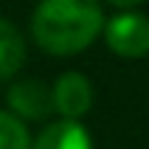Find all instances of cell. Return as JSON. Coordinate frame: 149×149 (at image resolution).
<instances>
[{
  "label": "cell",
  "mask_w": 149,
  "mask_h": 149,
  "mask_svg": "<svg viewBox=\"0 0 149 149\" xmlns=\"http://www.w3.org/2000/svg\"><path fill=\"white\" fill-rule=\"evenodd\" d=\"M99 0H40L31 14V37L51 56H76L104 34Z\"/></svg>",
  "instance_id": "6da1fadb"
},
{
  "label": "cell",
  "mask_w": 149,
  "mask_h": 149,
  "mask_svg": "<svg viewBox=\"0 0 149 149\" xmlns=\"http://www.w3.org/2000/svg\"><path fill=\"white\" fill-rule=\"evenodd\" d=\"M107 48L121 59H143L149 54V17L141 11H118L104 25Z\"/></svg>",
  "instance_id": "7a4b0ae2"
},
{
  "label": "cell",
  "mask_w": 149,
  "mask_h": 149,
  "mask_svg": "<svg viewBox=\"0 0 149 149\" xmlns=\"http://www.w3.org/2000/svg\"><path fill=\"white\" fill-rule=\"evenodd\" d=\"M8 113L20 121H45L54 116V90L37 76H25L8 84L6 90Z\"/></svg>",
  "instance_id": "3957f363"
},
{
  "label": "cell",
  "mask_w": 149,
  "mask_h": 149,
  "mask_svg": "<svg viewBox=\"0 0 149 149\" xmlns=\"http://www.w3.org/2000/svg\"><path fill=\"white\" fill-rule=\"evenodd\" d=\"M51 90H54V113L70 121H82L90 113L93 99H96L90 79L79 70H65L62 76H56Z\"/></svg>",
  "instance_id": "277c9868"
},
{
  "label": "cell",
  "mask_w": 149,
  "mask_h": 149,
  "mask_svg": "<svg viewBox=\"0 0 149 149\" xmlns=\"http://www.w3.org/2000/svg\"><path fill=\"white\" fill-rule=\"evenodd\" d=\"M31 149H93V135L82 121L56 118L37 132Z\"/></svg>",
  "instance_id": "5b68a950"
},
{
  "label": "cell",
  "mask_w": 149,
  "mask_h": 149,
  "mask_svg": "<svg viewBox=\"0 0 149 149\" xmlns=\"http://www.w3.org/2000/svg\"><path fill=\"white\" fill-rule=\"evenodd\" d=\"M25 40L11 20L0 17V82L14 79L25 65Z\"/></svg>",
  "instance_id": "8992f818"
},
{
  "label": "cell",
  "mask_w": 149,
  "mask_h": 149,
  "mask_svg": "<svg viewBox=\"0 0 149 149\" xmlns=\"http://www.w3.org/2000/svg\"><path fill=\"white\" fill-rule=\"evenodd\" d=\"M34 138L25 121L11 116L8 110H0V149H31Z\"/></svg>",
  "instance_id": "52a82bcc"
},
{
  "label": "cell",
  "mask_w": 149,
  "mask_h": 149,
  "mask_svg": "<svg viewBox=\"0 0 149 149\" xmlns=\"http://www.w3.org/2000/svg\"><path fill=\"white\" fill-rule=\"evenodd\" d=\"M107 3H110V6H116V8H121V11H135L143 0H107Z\"/></svg>",
  "instance_id": "ba28073f"
}]
</instances>
